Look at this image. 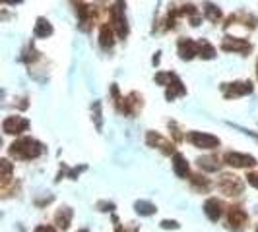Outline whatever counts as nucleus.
Returning a JSON list of instances; mask_svg holds the SVG:
<instances>
[{
    "label": "nucleus",
    "instance_id": "f257e3e1",
    "mask_svg": "<svg viewBox=\"0 0 258 232\" xmlns=\"http://www.w3.org/2000/svg\"><path fill=\"white\" fill-rule=\"evenodd\" d=\"M10 155L14 159H20V161H31V159H37L39 155L43 153V145L33 140V138H20L18 142H14L10 145Z\"/></svg>",
    "mask_w": 258,
    "mask_h": 232
},
{
    "label": "nucleus",
    "instance_id": "f03ea898",
    "mask_svg": "<svg viewBox=\"0 0 258 232\" xmlns=\"http://www.w3.org/2000/svg\"><path fill=\"white\" fill-rule=\"evenodd\" d=\"M243 188H245L243 180L239 176H235V174H221L220 180H218V190L221 193H225V195H229V197L241 195Z\"/></svg>",
    "mask_w": 258,
    "mask_h": 232
},
{
    "label": "nucleus",
    "instance_id": "7ed1b4c3",
    "mask_svg": "<svg viewBox=\"0 0 258 232\" xmlns=\"http://www.w3.org/2000/svg\"><path fill=\"white\" fill-rule=\"evenodd\" d=\"M223 97L225 99H239L252 93V83L250 81H233V83H223L221 85Z\"/></svg>",
    "mask_w": 258,
    "mask_h": 232
},
{
    "label": "nucleus",
    "instance_id": "20e7f679",
    "mask_svg": "<svg viewBox=\"0 0 258 232\" xmlns=\"http://www.w3.org/2000/svg\"><path fill=\"white\" fill-rule=\"evenodd\" d=\"M186 140L198 149H218L220 147V140L212 134H204V132H190L186 136Z\"/></svg>",
    "mask_w": 258,
    "mask_h": 232
},
{
    "label": "nucleus",
    "instance_id": "39448f33",
    "mask_svg": "<svg viewBox=\"0 0 258 232\" xmlns=\"http://www.w3.org/2000/svg\"><path fill=\"white\" fill-rule=\"evenodd\" d=\"M246 224H248V215H246L245 209L229 207V211H227V226L235 232H241L246 228Z\"/></svg>",
    "mask_w": 258,
    "mask_h": 232
},
{
    "label": "nucleus",
    "instance_id": "423d86ee",
    "mask_svg": "<svg viewBox=\"0 0 258 232\" xmlns=\"http://www.w3.org/2000/svg\"><path fill=\"white\" fill-rule=\"evenodd\" d=\"M221 51L237 52V54H248V52L252 51V45H250L246 39L229 37V35H225L223 41H221Z\"/></svg>",
    "mask_w": 258,
    "mask_h": 232
},
{
    "label": "nucleus",
    "instance_id": "0eeeda50",
    "mask_svg": "<svg viewBox=\"0 0 258 232\" xmlns=\"http://www.w3.org/2000/svg\"><path fill=\"white\" fill-rule=\"evenodd\" d=\"M27 128H29V120L22 118V116H8V118H4V122H2V132H4L6 136H20V134H24Z\"/></svg>",
    "mask_w": 258,
    "mask_h": 232
},
{
    "label": "nucleus",
    "instance_id": "6e6552de",
    "mask_svg": "<svg viewBox=\"0 0 258 232\" xmlns=\"http://www.w3.org/2000/svg\"><path fill=\"white\" fill-rule=\"evenodd\" d=\"M223 161L225 165L235 168H250L256 167V159L252 155H245V153H235V151H229V153L223 155Z\"/></svg>",
    "mask_w": 258,
    "mask_h": 232
},
{
    "label": "nucleus",
    "instance_id": "1a4fd4ad",
    "mask_svg": "<svg viewBox=\"0 0 258 232\" xmlns=\"http://www.w3.org/2000/svg\"><path fill=\"white\" fill-rule=\"evenodd\" d=\"M146 143H148L150 147L159 149L163 155H175V145H173V142L165 140V138L159 136L157 132H148V134H146Z\"/></svg>",
    "mask_w": 258,
    "mask_h": 232
},
{
    "label": "nucleus",
    "instance_id": "9d476101",
    "mask_svg": "<svg viewBox=\"0 0 258 232\" xmlns=\"http://www.w3.org/2000/svg\"><path fill=\"white\" fill-rule=\"evenodd\" d=\"M177 51L182 60H192L194 56H198V43L188 37H182L177 43Z\"/></svg>",
    "mask_w": 258,
    "mask_h": 232
},
{
    "label": "nucleus",
    "instance_id": "9b49d317",
    "mask_svg": "<svg viewBox=\"0 0 258 232\" xmlns=\"http://www.w3.org/2000/svg\"><path fill=\"white\" fill-rule=\"evenodd\" d=\"M204 213H206V217L212 222H216L223 215V203H221L218 197H210V199H206V203H204Z\"/></svg>",
    "mask_w": 258,
    "mask_h": 232
},
{
    "label": "nucleus",
    "instance_id": "f8f14e48",
    "mask_svg": "<svg viewBox=\"0 0 258 232\" xmlns=\"http://www.w3.org/2000/svg\"><path fill=\"white\" fill-rule=\"evenodd\" d=\"M115 27L109 26V24H103L101 26V31H99V45H101V49L105 51H109V49H113V45H115Z\"/></svg>",
    "mask_w": 258,
    "mask_h": 232
},
{
    "label": "nucleus",
    "instance_id": "ddd939ff",
    "mask_svg": "<svg viewBox=\"0 0 258 232\" xmlns=\"http://www.w3.org/2000/svg\"><path fill=\"white\" fill-rule=\"evenodd\" d=\"M165 87H167V89H165V97H167V101H173V99H177V97H181V95L186 93V87L182 85V81L177 76L171 77V81H169Z\"/></svg>",
    "mask_w": 258,
    "mask_h": 232
},
{
    "label": "nucleus",
    "instance_id": "4468645a",
    "mask_svg": "<svg viewBox=\"0 0 258 232\" xmlns=\"http://www.w3.org/2000/svg\"><path fill=\"white\" fill-rule=\"evenodd\" d=\"M72 209L70 207H60L56 213H54V224L60 228V230H68L70 228V222H72Z\"/></svg>",
    "mask_w": 258,
    "mask_h": 232
},
{
    "label": "nucleus",
    "instance_id": "2eb2a0df",
    "mask_svg": "<svg viewBox=\"0 0 258 232\" xmlns=\"http://www.w3.org/2000/svg\"><path fill=\"white\" fill-rule=\"evenodd\" d=\"M173 170H175V174H177L179 178H186V176H190L188 163H186V159H184L181 153L173 155Z\"/></svg>",
    "mask_w": 258,
    "mask_h": 232
},
{
    "label": "nucleus",
    "instance_id": "dca6fc26",
    "mask_svg": "<svg viewBox=\"0 0 258 232\" xmlns=\"http://www.w3.org/2000/svg\"><path fill=\"white\" fill-rule=\"evenodd\" d=\"M33 35L39 39H47L52 35V26L45 20V18H37V24H35V29H33Z\"/></svg>",
    "mask_w": 258,
    "mask_h": 232
},
{
    "label": "nucleus",
    "instance_id": "f3484780",
    "mask_svg": "<svg viewBox=\"0 0 258 232\" xmlns=\"http://www.w3.org/2000/svg\"><path fill=\"white\" fill-rule=\"evenodd\" d=\"M198 56L204 58V60L216 58V49H214V45H212L208 39H200V41H198Z\"/></svg>",
    "mask_w": 258,
    "mask_h": 232
},
{
    "label": "nucleus",
    "instance_id": "a211bd4d",
    "mask_svg": "<svg viewBox=\"0 0 258 232\" xmlns=\"http://www.w3.org/2000/svg\"><path fill=\"white\" fill-rule=\"evenodd\" d=\"M204 16L212 24H220L221 22V10L212 2H204Z\"/></svg>",
    "mask_w": 258,
    "mask_h": 232
},
{
    "label": "nucleus",
    "instance_id": "6ab92c4d",
    "mask_svg": "<svg viewBox=\"0 0 258 232\" xmlns=\"http://www.w3.org/2000/svg\"><path fill=\"white\" fill-rule=\"evenodd\" d=\"M198 167L202 170H208V172H214L220 168V161L216 157H200L198 159Z\"/></svg>",
    "mask_w": 258,
    "mask_h": 232
},
{
    "label": "nucleus",
    "instance_id": "aec40b11",
    "mask_svg": "<svg viewBox=\"0 0 258 232\" xmlns=\"http://www.w3.org/2000/svg\"><path fill=\"white\" fill-rule=\"evenodd\" d=\"M136 213L138 215H144V217H150V215H154L155 211H157V207L154 203H150V201H136Z\"/></svg>",
    "mask_w": 258,
    "mask_h": 232
},
{
    "label": "nucleus",
    "instance_id": "412c9836",
    "mask_svg": "<svg viewBox=\"0 0 258 232\" xmlns=\"http://www.w3.org/2000/svg\"><path fill=\"white\" fill-rule=\"evenodd\" d=\"M0 167H2V174H0L2 186H6L8 182L12 180V163H10L8 159H2V161H0Z\"/></svg>",
    "mask_w": 258,
    "mask_h": 232
},
{
    "label": "nucleus",
    "instance_id": "4be33fe9",
    "mask_svg": "<svg viewBox=\"0 0 258 232\" xmlns=\"http://www.w3.org/2000/svg\"><path fill=\"white\" fill-rule=\"evenodd\" d=\"M190 182H192V186L196 190H200V192H208L210 190V180H208L206 176H200V174H192L190 176Z\"/></svg>",
    "mask_w": 258,
    "mask_h": 232
},
{
    "label": "nucleus",
    "instance_id": "5701e85b",
    "mask_svg": "<svg viewBox=\"0 0 258 232\" xmlns=\"http://www.w3.org/2000/svg\"><path fill=\"white\" fill-rule=\"evenodd\" d=\"M173 76H175V74H171V72H159V74H155V81H157L159 85H167Z\"/></svg>",
    "mask_w": 258,
    "mask_h": 232
},
{
    "label": "nucleus",
    "instance_id": "b1692460",
    "mask_svg": "<svg viewBox=\"0 0 258 232\" xmlns=\"http://www.w3.org/2000/svg\"><path fill=\"white\" fill-rule=\"evenodd\" d=\"M161 228H173V230H177L179 228V222L177 220H161Z\"/></svg>",
    "mask_w": 258,
    "mask_h": 232
},
{
    "label": "nucleus",
    "instance_id": "393cba45",
    "mask_svg": "<svg viewBox=\"0 0 258 232\" xmlns=\"http://www.w3.org/2000/svg\"><path fill=\"white\" fill-rule=\"evenodd\" d=\"M95 120H97V130H101V104L95 103Z\"/></svg>",
    "mask_w": 258,
    "mask_h": 232
},
{
    "label": "nucleus",
    "instance_id": "a878e982",
    "mask_svg": "<svg viewBox=\"0 0 258 232\" xmlns=\"http://www.w3.org/2000/svg\"><path fill=\"white\" fill-rule=\"evenodd\" d=\"M169 128L173 130V136H175V140H177V142H181L182 136H181V132H179V128H177V124H175V122H169Z\"/></svg>",
    "mask_w": 258,
    "mask_h": 232
},
{
    "label": "nucleus",
    "instance_id": "bb28decb",
    "mask_svg": "<svg viewBox=\"0 0 258 232\" xmlns=\"http://www.w3.org/2000/svg\"><path fill=\"white\" fill-rule=\"evenodd\" d=\"M246 180H248V184H250V186L258 188V172H250V174L246 176Z\"/></svg>",
    "mask_w": 258,
    "mask_h": 232
},
{
    "label": "nucleus",
    "instance_id": "cd10ccee",
    "mask_svg": "<svg viewBox=\"0 0 258 232\" xmlns=\"http://www.w3.org/2000/svg\"><path fill=\"white\" fill-rule=\"evenodd\" d=\"M35 232H56V228L51 226V224H41V226L35 228Z\"/></svg>",
    "mask_w": 258,
    "mask_h": 232
},
{
    "label": "nucleus",
    "instance_id": "c85d7f7f",
    "mask_svg": "<svg viewBox=\"0 0 258 232\" xmlns=\"http://www.w3.org/2000/svg\"><path fill=\"white\" fill-rule=\"evenodd\" d=\"M116 232H138V228L136 226H116Z\"/></svg>",
    "mask_w": 258,
    "mask_h": 232
},
{
    "label": "nucleus",
    "instance_id": "c756f323",
    "mask_svg": "<svg viewBox=\"0 0 258 232\" xmlns=\"http://www.w3.org/2000/svg\"><path fill=\"white\" fill-rule=\"evenodd\" d=\"M2 4H20L22 0H0Z\"/></svg>",
    "mask_w": 258,
    "mask_h": 232
},
{
    "label": "nucleus",
    "instance_id": "7c9ffc66",
    "mask_svg": "<svg viewBox=\"0 0 258 232\" xmlns=\"http://www.w3.org/2000/svg\"><path fill=\"white\" fill-rule=\"evenodd\" d=\"M78 232H90V230H88V228H80Z\"/></svg>",
    "mask_w": 258,
    "mask_h": 232
},
{
    "label": "nucleus",
    "instance_id": "2f4dec72",
    "mask_svg": "<svg viewBox=\"0 0 258 232\" xmlns=\"http://www.w3.org/2000/svg\"><path fill=\"white\" fill-rule=\"evenodd\" d=\"M256 76H258V62H256Z\"/></svg>",
    "mask_w": 258,
    "mask_h": 232
},
{
    "label": "nucleus",
    "instance_id": "473e14b6",
    "mask_svg": "<svg viewBox=\"0 0 258 232\" xmlns=\"http://www.w3.org/2000/svg\"><path fill=\"white\" fill-rule=\"evenodd\" d=\"M256 232H258V230H256Z\"/></svg>",
    "mask_w": 258,
    "mask_h": 232
}]
</instances>
